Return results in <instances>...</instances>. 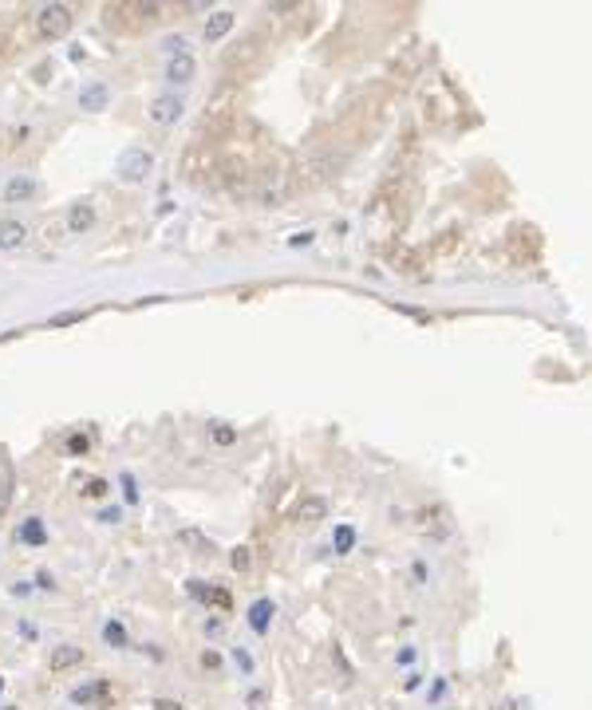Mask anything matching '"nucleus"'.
Here are the masks:
<instances>
[{
  "instance_id": "nucleus-1",
  "label": "nucleus",
  "mask_w": 592,
  "mask_h": 710,
  "mask_svg": "<svg viewBox=\"0 0 592 710\" xmlns=\"http://www.w3.org/2000/svg\"><path fill=\"white\" fill-rule=\"evenodd\" d=\"M68 28H71L68 4H48V8H40V16H36V32H40L44 40H60V36H68Z\"/></svg>"
},
{
  "instance_id": "nucleus-2",
  "label": "nucleus",
  "mask_w": 592,
  "mask_h": 710,
  "mask_svg": "<svg viewBox=\"0 0 592 710\" xmlns=\"http://www.w3.org/2000/svg\"><path fill=\"white\" fill-rule=\"evenodd\" d=\"M151 166H154L151 151L131 146V151H122V158H119V178L122 182H142L146 174H151Z\"/></svg>"
},
{
  "instance_id": "nucleus-3",
  "label": "nucleus",
  "mask_w": 592,
  "mask_h": 710,
  "mask_svg": "<svg viewBox=\"0 0 592 710\" xmlns=\"http://www.w3.org/2000/svg\"><path fill=\"white\" fill-rule=\"evenodd\" d=\"M182 99L178 95H158V99L146 107V115H151V122H158V127H170V122H178L182 119Z\"/></svg>"
},
{
  "instance_id": "nucleus-4",
  "label": "nucleus",
  "mask_w": 592,
  "mask_h": 710,
  "mask_svg": "<svg viewBox=\"0 0 592 710\" xmlns=\"http://www.w3.org/2000/svg\"><path fill=\"white\" fill-rule=\"evenodd\" d=\"M40 194V186H36V178H28V174H16V178L4 182V201L8 205H24V201H32Z\"/></svg>"
},
{
  "instance_id": "nucleus-5",
  "label": "nucleus",
  "mask_w": 592,
  "mask_h": 710,
  "mask_svg": "<svg viewBox=\"0 0 592 710\" xmlns=\"http://www.w3.org/2000/svg\"><path fill=\"white\" fill-rule=\"evenodd\" d=\"M28 245V229H24V221H0V249L4 253H16Z\"/></svg>"
},
{
  "instance_id": "nucleus-6",
  "label": "nucleus",
  "mask_w": 592,
  "mask_h": 710,
  "mask_svg": "<svg viewBox=\"0 0 592 710\" xmlns=\"http://www.w3.org/2000/svg\"><path fill=\"white\" fill-rule=\"evenodd\" d=\"M194 75H198V63H194L190 51L170 56V63H166V80H170V83H190Z\"/></svg>"
},
{
  "instance_id": "nucleus-7",
  "label": "nucleus",
  "mask_w": 592,
  "mask_h": 710,
  "mask_svg": "<svg viewBox=\"0 0 592 710\" xmlns=\"http://www.w3.org/2000/svg\"><path fill=\"white\" fill-rule=\"evenodd\" d=\"M80 663H83V647H71V643L51 647V655H48V667L51 671H71V667H80Z\"/></svg>"
},
{
  "instance_id": "nucleus-8",
  "label": "nucleus",
  "mask_w": 592,
  "mask_h": 710,
  "mask_svg": "<svg viewBox=\"0 0 592 710\" xmlns=\"http://www.w3.org/2000/svg\"><path fill=\"white\" fill-rule=\"evenodd\" d=\"M336 170V162L332 158H316V162H308V166H301V178H296V186H316V182H324L328 174Z\"/></svg>"
},
{
  "instance_id": "nucleus-9",
  "label": "nucleus",
  "mask_w": 592,
  "mask_h": 710,
  "mask_svg": "<svg viewBox=\"0 0 592 710\" xmlns=\"http://www.w3.org/2000/svg\"><path fill=\"white\" fill-rule=\"evenodd\" d=\"M107 99H111L107 83H87V87L80 91V107L83 110H107Z\"/></svg>"
},
{
  "instance_id": "nucleus-10",
  "label": "nucleus",
  "mask_w": 592,
  "mask_h": 710,
  "mask_svg": "<svg viewBox=\"0 0 592 710\" xmlns=\"http://www.w3.org/2000/svg\"><path fill=\"white\" fill-rule=\"evenodd\" d=\"M91 225H95V205H91V201H80V205H71V213H68V229H71V233H87Z\"/></svg>"
},
{
  "instance_id": "nucleus-11",
  "label": "nucleus",
  "mask_w": 592,
  "mask_h": 710,
  "mask_svg": "<svg viewBox=\"0 0 592 710\" xmlns=\"http://www.w3.org/2000/svg\"><path fill=\"white\" fill-rule=\"evenodd\" d=\"M324 513H328V501L324 497H304L301 505H296V521H304V525H316V521H324Z\"/></svg>"
},
{
  "instance_id": "nucleus-12",
  "label": "nucleus",
  "mask_w": 592,
  "mask_h": 710,
  "mask_svg": "<svg viewBox=\"0 0 592 710\" xmlns=\"http://www.w3.org/2000/svg\"><path fill=\"white\" fill-rule=\"evenodd\" d=\"M190 592L198 596V600L213 604V608H221V611H229V592L225 588H206L201 581H190Z\"/></svg>"
},
{
  "instance_id": "nucleus-13",
  "label": "nucleus",
  "mask_w": 592,
  "mask_h": 710,
  "mask_svg": "<svg viewBox=\"0 0 592 710\" xmlns=\"http://www.w3.org/2000/svg\"><path fill=\"white\" fill-rule=\"evenodd\" d=\"M16 540H20V545H44V540H48L44 521H40V517H28L20 529H16Z\"/></svg>"
},
{
  "instance_id": "nucleus-14",
  "label": "nucleus",
  "mask_w": 592,
  "mask_h": 710,
  "mask_svg": "<svg viewBox=\"0 0 592 710\" xmlns=\"http://www.w3.org/2000/svg\"><path fill=\"white\" fill-rule=\"evenodd\" d=\"M233 32V12H213L210 20H206V40H221V36H229Z\"/></svg>"
},
{
  "instance_id": "nucleus-15",
  "label": "nucleus",
  "mask_w": 592,
  "mask_h": 710,
  "mask_svg": "<svg viewBox=\"0 0 592 710\" xmlns=\"http://www.w3.org/2000/svg\"><path fill=\"white\" fill-rule=\"evenodd\" d=\"M107 695H111V683H107V679H95L91 687H80V690H75V695H71V702H83V706H87V702H99V699H107Z\"/></svg>"
},
{
  "instance_id": "nucleus-16",
  "label": "nucleus",
  "mask_w": 592,
  "mask_h": 710,
  "mask_svg": "<svg viewBox=\"0 0 592 710\" xmlns=\"http://www.w3.org/2000/svg\"><path fill=\"white\" fill-rule=\"evenodd\" d=\"M12 486H16L12 466L8 462H0V521H4V513H8V505H12Z\"/></svg>"
},
{
  "instance_id": "nucleus-17",
  "label": "nucleus",
  "mask_w": 592,
  "mask_h": 710,
  "mask_svg": "<svg viewBox=\"0 0 592 710\" xmlns=\"http://www.w3.org/2000/svg\"><path fill=\"white\" fill-rule=\"evenodd\" d=\"M269 616H272V600H257L253 604V611H249V623H253V631H269Z\"/></svg>"
},
{
  "instance_id": "nucleus-18",
  "label": "nucleus",
  "mask_w": 592,
  "mask_h": 710,
  "mask_svg": "<svg viewBox=\"0 0 592 710\" xmlns=\"http://www.w3.org/2000/svg\"><path fill=\"white\" fill-rule=\"evenodd\" d=\"M178 540H182V545H190V549H201V552H213V540H206V537H201V533H198V529H182V533H178Z\"/></svg>"
},
{
  "instance_id": "nucleus-19",
  "label": "nucleus",
  "mask_w": 592,
  "mask_h": 710,
  "mask_svg": "<svg viewBox=\"0 0 592 710\" xmlns=\"http://www.w3.org/2000/svg\"><path fill=\"white\" fill-rule=\"evenodd\" d=\"M103 640H107L111 647H127V628H122V623H107V628H103Z\"/></svg>"
},
{
  "instance_id": "nucleus-20",
  "label": "nucleus",
  "mask_w": 592,
  "mask_h": 710,
  "mask_svg": "<svg viewBox=\"0 0 592 710\" xmlns=\"http://www.w3.org/2000/svg\"><path fill=\"white\" fill-rule=\"evenodd\" d=\"M229 564H233L237 572H249V564H253V552L245 549V545H237V549H233V557H229Z\"/></svg>"
},
{
  "instance_id": "nucleus-21",
  "label": "nucleus",
  "mask_w": 592,
  "mask_h": 710,
  "mask_svg": "<svg viewBox=\"0 0 592 710\" xmlns=\"http://www.w3.org/2000/svg\"><path fill=\"white\" fill-rule=\"evenodd\" d=\"M87 320V312H60V316H51V328H68V324H83Z\"/></svg>"
},
{
  "instance_id": "nucleus-22",
  "label": "nucleus",
  "mask_w": 592,
  "mask_h": 710,
  "mask_svg": "<svg viewBox=\"0 0 592 710\" xmlns=\"http://www.w3.org/2000/svg\"><path fill=\"white\" fill-rule=\"evenodd\" d=\"M213 442H218V446H233V442H237V431L225 426V422H218V426H213Z\"/></svg>"
},
{
  "instance_id": "nucleus-23",
  "label": "nucleus",
  "mask_w": 592,
  "mask_h": 710,
  "mask_svg": "<svg viewBox=\"0 0 592 710\" xmlns=\"http://www.w3.org/2000/svg\"><path fill=\"white\" fill-rule=\"evenodd\" d=\"M91 450V438H87V434H71V438H68V454H75V458H80V454H87Z\"/></svg>"
},
{
  "instance_id": "nucleus-24",
  "label": "nucleus",
  "mask_w": 592,
  "mask_h": 710,
  "mask_svg": "<svg viewBox=\"0 0 592 710\" xmlns=\"http://www.w3.org/2000/svg\"><path fill=\"white\" fill-rule=\"evenodd\" d=\"M351 540H355V533H351L348 525H340V529H336V552H348Z\"/></svg>"
},
{
  "instance_id": "nucleus-25",
  "label": "nucleus",
  "mask_w": 592,
  "mask_h": 710,
  "mask_svg": "<svg viewBox=\"0 0 592 710\" xmlns=\"http://www.w3.org/2000/svg\"><path fill=\"white\" fill-rule=\"evenodd\" d=\"M83 497H107V481H103V478H91L87 486H83Z\"/></svg>"
},
{
  "instance_id": "nucleus-26",
  "label": "nucleus",
  "mask_w": 592,
  "mask_h": 710,
  "mask_svg": "<svg viewBox=\"0 0 592 710\" xmlns=\"http://www.w3.org/2000/svg\"><path fill=\"white\" fill-rule=\"evenodd\" d=\"M201 667L218 671V667H221V655H218V651H206V655H201Z\"/></svg>"
},
{
  "instance_id": "nucleus-27",
  "label": "nucleus",
  "mask_w": 592,
  "mask_h": 710,
  "mask_svg": "<svg viewBox=\"0 0 592 710\" xmlns=\"http://www.w3.org/2000/svg\"><path fill=\"white\" fill-rule=\"evenodd\" d=\"M122 490H127V501H139V490H134V478H131V474L122 478Z\"/></svg>"
},
{
  "instance_id": "nucleus-28",
  "label": "nucleus",
  "mask_w": 592,
  "mask_h": 710,
  "mask_svg": "<svg viewBox=\"0 0 592 710\" xmlns=\"http://www.w3.org/2000/svg\"><path fill=\"white\" fill-rule=\"evenodd\" d=\"M119 517H122L119 509H103V513H99V521H103V525H115V521H119Z\"/></svg>"
},
{
  "instance_id": "nucleus-29",
  "label": "nucleus",
  "mask_w": 592,
  "mask_h": 710,
  "mask_svg": "<svg viewBox=\"0 0 592 710\" xmlns=\"http://www.w3.org/2000/svg\"><path fill=\"white\" fill-rule=\"evenodd\" d=\"M154 710H182V702H170V699H154Z\"/></svg>"
},
{
  "instance_id": "nucleus-30",
  "label": "nucleus",
  "mask_w": 592,
  "mask_h": 710,
  "mask_svg": "<svg viewBox=\"0 0 592 710\" xmlns=\"http://www.w3.org/2000/svg\"><path fill=\"white\" fill-rule=\"evenodd\" d=\"M233 659H237V663H241V667H245V671H249V667H253V659H249V655H245V651H241V647H237V651H233Z\"/></svg>"
},
{
  "instance_id": "nucleus-31",
  "label": "nucleus",
  "mask_w": 592,
  "mask_h": 710,
  "mask_svg": "<svg viewBox=\"0 0 592 710\" xmlns=\"http://www.w3.org/2000/svg\"><path fill=\"white\" fill-rule=\"evenodd\" d=\"M269 12H277V16H284V12H296V4H269Z\"/></svg>"
},
{
  "instance_id": "nucleus-32",
  "label": "nucleus",
  "mask_w": 592,
  "mask_h": 710,
  "mask_svg": "<svg viewBox=\"0 0 592 710\" xmlns=\"http://www.w3.org/2000/svg\"><path fill=\"white\" fill-rule=\"evenodd\" d=\"M0 690H4V679H0Z\"/></svg>"
}]
</instances>
